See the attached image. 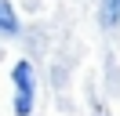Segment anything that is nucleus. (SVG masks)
I'll use <instances>...</instances> for the list:
<instances>
[{
  "label": "nucleus",
  "instance_id": "nucleus-2",
  "mask_svg": "<svg viewBox=\"0 0 120 116\" xmlns=\"http://www.w3.org/2000/svg\"><path fill=\"white\" fill-rule=\"evenodd\" d=\"M0 33L4 36L18 33V14H15V7H11V0H0Z\"/></svg>",
  "mask_w": 120,
  "mask_h": 116
},
{
  "label": "nucleus",
  "instance_id": "nucleus-1",
  "mask_svg": "<svg viewBox=\"0 0 120 116\" xmlns=\"http://www.w3.org/2000/svg\"><path fill=\"white\" fill-rule=\"evenodd\" d=\"M11 80H15V116H29V112H33V98H37L33 65H29V62H15Z\"/></svg>",
  "mask_w": 120,
  "mask_h": 116
},
{
  "label": "nucleus",
  "instance_id": "nucleus-3",
  "mask_svg": "<svg viewBox=\"0 0 120 116\" xmlns=\"http://www.w3.org/2000/svg\"><path fill=\"white\" fill-rule=\"evenodd\" d=\"M102 25H120V0H102Z\"/></svg>",
  "mask_w": 120,
  "mask_h": 116
}]
</instances>
